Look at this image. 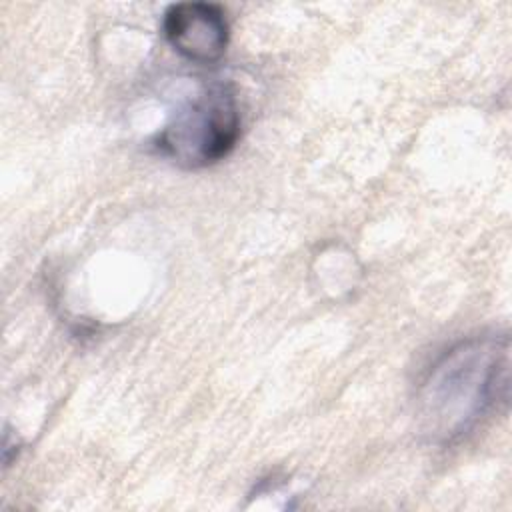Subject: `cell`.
I'll return each mask as SVG.
<instances>
[{"instance_id":"7a4b0ae2","label":"cell","mask_w":512,"mask_h":512,"mask_svg":"<svg viewBox=\"0 0 512 512\" xmlns=\"http://www.w3.org/2000/svg\"><path fill=\"white\" fill-rule=\"evenodd\" d=\"M238 136L240 112L234 92L226 84H210L170 116L154 146L178 166L204 168L228 156Z\"/></svg>"},{"instance_id":"6da1fadb","label":"cell","mask_w":512,"mask_h":512,"mask_svg":"<svg viewBox=\"0 0 512 512\" xmlns=\"http://www.w3.org/2000/svg\"><path fill=\"white\" fill-rule=\"evenodd\" d=\"M510 388V338L482 334L444 350L422 376L414 396L420 434L452 444L472 432Z\"/></svg>"},{"instance_id":"3957f363","label":"cell","mask_w":512,"mask_h":512,"mask_svg":"<svg viewBox=\"0 0 512 512\" xmlns=\"http://www.w3.org/2000/svg\"><path fill=\"white\" fill-rule=\"evenodd\" d=\"M162 28L170 46L198 64L216 62L228 46L226 14L216 4H172L164 14Z\"/></svg>"}]
</instances>
